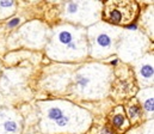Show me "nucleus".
<instances>
[{"instance_id":"obj_4","label":"nucleus","mask_w":154,"mask_h":134,"mask_svg":"<svg viewBox=\"0 0 154 134\" xmlns=\"http://www.w3.org/2000/svg\"><path fill=\"white\" fill-rule=\"evenodd\" d=\"M139 78L143 84H152L153 83V60L151 61V58L147 60H143L139 67H137Z\"/></svg>"},{"instance_id":"obj_1","label":"nucleus","mask_w":154,"mask_h":134,"mask_svg":"<svg viewBox=\"0 0 154 134\" xmlns=\"http://www.w3.org/2000/svg\"><path fill=\"white\" fill-rule=\"evenodd\" d=\"M137 14L135 1H108L104 5L105 19L114 24H129Z\"/></svg>"},{"instance_id":"obj_7","label":"nucleus","mask_w":154,"mask_h":134,"mask_svg":"<svg viewBox=\"0 0 154 134\" xmlns=\"http://www.w3.org/2000/svg\"><path fill=\"white\" fill-rule=\"evenodd\" d=\"M69 122H71V117H69L67 114H65V115H63L62 117H60L59 120L54 121L55 127H59V128H65V127H67V126L69 125Z\"/></svg>"},{"instance_id":"obj_3","label":"nucleus","mask_w":154,"mask_h":134,"mask_svg":"<svg viewBox=\"0 0 154 134\" xmlns=\"http://www.w3.org/2000/svg\"><path fill=\"white\" fill-rule=\"evenodd\" d=\"M78 34H79L78 30L73 29V28H68V26L61 28V29H59L57 33L55 34L54 41H55V43L57 45L65 47V45H69L72 41H74V40L77 39Z\"/></svg>"},{"instance_id":"obj_5","label":"nucleus","mask_w":154,"mask_h":134,"mask_svg":"<svg viewBox=\"0 0 154 134\" xmlns=\"http://www.w3.org/2000/svg\"><path fill=\"white\" fill-rule=\"evenodd\" d=\"M66 114L65 108L60 104H51L48 107L47 111H45V117L50 121H56L60 117H62Z\"/></svg>"},{"instance_id":"obj_8","label":"nucleus","mask_w":154,"mask_h":134,"mask_svg":"<svg viewBox=\"0 0 154 134\" xmlns=\"http://www.w3.org/2000/svg\"><path fill=\"white\" fill-rule=\"evenodd\" d=\"M112 121H114V125H115V126H117V127L123 126V123H124V115H121V114L116 115Z\"/></svg>"},{"instance_id":"obj_9","label":"nucleus","mask_w":154,"mask_h":134,"mask_svg":"<svg viewBox=\"0 0 154 134\" xmlns=\"http://www.w3.org/2000/svg\"><path fill=\"white\" fill-rule=\"evenodd\" d=\"M14 6L13 1H0V10H8Z\"/></svg>"},{"instance_id":"obj_11","label":"nucleus","mask_w":154,"mask_h":134,"mask_svg":"<svg viewBox=\"0 0 154 134\" xmlns=\"http://www.w3.org/2000/svg\"><path fill=\"white\" fill-rule=\"evenodd\" d=\"M18 22H19V20H18V19H14V20H12V23H11V24H10V26H13V25H16V24H17V23H18Z\"/></svg>"},{"instance_id":"obj_6","label":"nucleus","mask_w":154,"mask_h":134,"mask_svg":"<svg viewBox=\"0 0 154 134\" xmlns=\"http://www.w3.org/2000/svg\"><path fill=\"white\" fill-rule=\"evenodd\" d=\"M143 105L145 111L147 113L148 116L153 114V91H147L145 95H142V98H140Z\"/></svg>"},{"instance_id":"obj_2","label":"nucleus","mask_w":154,"mask_h":134,"mask_svg":"<svg viewBox=\"0 0 154 134\" xmlns=\"http://www.w3.org/2000/svg\"><path fill=\"white\" fill-rule=\"evenodd\" d=\"M92 31V30H91ZM112 31H115V29H111L106 25H104V30H98L96 33H91L92 35L94 34L93 37V55H98V53L100 51L102 55H108L111 49L114 48L115 45V37L112 35Z\"/></svg>"},{"instance_id":"obj_10","label":"nucleus","mask_w":154,"mask_h":134,"mask_svg":"<svg viewBox=\"0 0 154 134\" xmlns=\"http://www.w3.org/2000/svg\"><path fill=\"white\" fill-rule=\"evenodd\" d=\"M139 113V110H137V108L136 107H134L131 110H130V115H131V117H135V115Z\"/></svg>"}]
</instances>
